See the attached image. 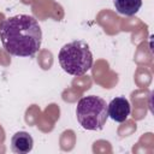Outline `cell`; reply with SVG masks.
Returning <instances> with one entry per match:
<instances>
[{"mask_svg":"<svg viewBox=\"0 0 154 154\" xmlns=\"http://www.w3.org/2000/svg\"><path fill=\"white\" fill-rule=\"evenodd\" d=\"M0 38L11 55L34 57L41 47L42 30L32 16L17 14L1 23Z\"/></svg>","mask_w":154,"mask_h":154,"instance_id":"6da1fadb","label":"cell"},{"mask_svg":"<svg viewBox=\"0 0 154 154\" xmlns=\"http://www.w3.org/2000/svg\"><path fill=\"white\" fill-rule=\"evenodd\" d=\"M61 69L72 76H82L93 66V54L87 42L76 40L64 45L58 54Z\"/></svg>","mask_w":154,"mask_h":154,"instance_id":"7a4b0ae2","label":"cell"},{"mask_svg":"<svg viewBox=\"0 0 154 154\" xmlns=\"http://www.w3.org/2000/svg\"><path fill=\"white\" fill-rule=\"evenodd\" d=\"M77 120L85 130H101L108 118L106 101L96 95L83 96L77 102L76 107Z\"/></svg>","mask_w":154,"mask_h":154,"instance_id":"3957f363","label":"cell"},{"mask_svg":"<svg viewBox=\"0 0 154 154\" xmlns=\"http://www.w3.org/2000/svg\"><path fill=\"white\" fill-rule=\"evenodd\" d=\"M131 112V106L128 99L124 96H117L107 105V113L111 119L117 123H124Z\"/></svg>","mask_w":154,"mask_h":154,"instance_id":"277c9868","label":"cell"},{"mask_svg":"<svg viewBox=\"0 0 154 154\" xmlns=\"http://www.w3.org/2000/svg\"><path fill=\"white\" fill-rule=\"evenodd\" d=\"M34 147V140L26 131H18L11 138V149L17 154H26L31 152Z\"/></svg>","mask_w":154,"mask_h":154,"instance_id":"5b68a950","label":"cell"},{"mask_svg":"<svg viewBox=\"0 0 154 154\" xmlns=\"http://www.w3.org/2000/svg\"><path fill=\"white\" fill-rule=\"evenodd\" d=\"M118 13L124 16H134L142 6V0H112Z\"/></svg>","mask_w":154,"mask_h":154,"instance_id":"8992f818","label":"cell"}]
</instances>
